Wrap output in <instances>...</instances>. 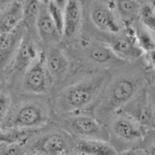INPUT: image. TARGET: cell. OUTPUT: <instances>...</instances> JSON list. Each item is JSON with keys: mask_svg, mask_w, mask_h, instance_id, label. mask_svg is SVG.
<instances>
[{"mask_svg": "<svg viewBox=\"0 0 155 155\" xmlns=\"http://www.w3.org/2000/svg\"><path fill=\"white\" fill-rule=\"evenodd\" d=\"M148 83V73L142 58L137 61L111 69L110 79L92 112L106 125L115 113L124 109Z\"/></svg>", "mask_w": 155, "mask_h": 155, "instance_id": "cell-1", "label": "cell"}, {"mask_svg": "<svg viewBox=\"0 0 155 155\" xmlns=\"http://www.w3.org/2000/svg\"><path fill=\"white\" fill-rule=\"evenodd\" d=\"M110 75L111 70L73 73L50 95L54 115L84 110L92 111Z\"/></svg>", "mask_w": 155, "mask_h": 155, "instance_id": "cell-2", "label": "cell"}, {"mask_svg": "<svg viewBox=\"0 0 155 155\" xmlns=\"http://www.w3.org/2000/svg\"><path fill=\"white\" fill-rule=\"evenodd\" d=\"M62 45L76 71L111 70L128 64L121 60L108 44L85 33H81L74 42Z\"/></svg>", "mask_w": 155, "mask_h": 155, "instance_id": "cell-3", "label": "cell"}, {"mask_svg": "<svg viewBox=\"0 0 155 155\" xmlns=\"http://www.w3.org/2000/svg\"><path fill=\"white\" fill-rule=\"evenodd\" d=\"M54 113L50 96L14 95L10 110L1 120V129L38 130L52 122Z\"/></svg>", "mask_w": 155, "mask_h": 155, "instance_id": "cell-4", "label": "cell"}, {"mask_svg": "<svg viewBox=\"0 0 155 155\" xmlns=\"http://www.w3.org/2000/svg\"><path fill=\"white\" fill-rule=\"evenodd\" d=\"M74 138L51 122L36 130L24 146L36 155H74Z\"/></svg>", "mask_w": 155, "mask_h": 155, "instance_id": "cell-5", "label": "cell"}, {"mask_svg": "<svg viewBox=\"0 0 155 155\" xmlns=\"http://www.w3.org/2000/svg\"><path fill=\"white\" fill-rule=\"evenodd\" d=\"M52 123L74 139H99L109 142L107 126L101 123L91 110L54 115Z\"/></svg>", "mask_w": 155, "mask_h": 155, "instance_id": "cell-6", "label": "cell"}, {"mask_svg": "<svg viewBox=\"0 0 155 155\" xmlns=\"http://www.w3.org/2000/svg\"><path fill=\"white\" fill-rule=\"evenodd\" d=\"M106 126L109 142L117 151L121 147L124 151L138 148V145L145 142L149 133L146 127L123 110L115 113L107 120Z\"/></svg>", "mask_w": 155, "mask_h": 155, "instance_id": "cell-7", "label": "cell"}, {"mask_svg": "<svg viewBox=\"0 0 155 155\" xmlns=\"http://www.w3.org/2000/svg\"><path fill=\"white\" fill-rule=\"evenodd\" d=\"M42 51L39 41L27 30L11 63L2 71V86L13 92L21 77Z\"/></svg>", "mask_w": 155, "mask_h": 155, "instance_id": "cell-8", "label": "cell"}, {"mask_svg": "<svg viewBox=\"0 0 155 155\" xmlns=\"http://www.w3.org/2000/svg\"><path fill=\"white\" fill-rule=\"evenodd\" d=\"M54 88L52 79L45 65V54L42 49L37 59L21 77L13 94L50 96Z\"/></svg>", "mask_w": 155, "mask_h": 155, "instance_id": "cell-9", "label": "cell"}, {"mask_svg": "<svg viewBox=\"0 0 155 155\" xmlns=\"http://www.w3.org/2000/svg\"><path fill=\"white\" fill-rule=\"evenodd\" d=\"M92 28H83L82 32L94 37L113 36L122 31L124 26L120 20L116 9L101 2L93 3L89 11Z\"/></svg>", "mask_w": 155, "mask_h": 155, "instance_id": "cell-10", "label": "cell"}, {"mask_svg": "<svg viewBox=\"0 0 155 155\" xmlns=\"http://www.w3.org/2000/svg\"><path fill=\"white\" fill-rule=\"evenodd\" d=\"M100 40L108 44L114 52L127 63L140 60L144 52L136 41L132 25L125 26L122 31L113 36H103Z\"/></svg>", "mask_w": 155, "mask_h": 155, "instance_id": "cell-11", "label": "cell"}, {"mask_svg": "<svg viewBox=\"0 0 155 155\" xmlns=\"http://www.w3.org/2000/svg\"><path fill=\"white\" fill-rule=\"evenodd\" d=\"M43 50L45 65L52 79L54 90L63 84L73 74L74 66L62 43Z\"/></svg>", "mask_w": 155, "mask_h": 155, "instance_id": "cell-12", "label": "cell"}, {"mask_svg": "<svg viewBox=\"0 0 155 155\" xmlns=\"http://www.w3.org/2000/svg\"><path fill=\"white\" fill-rule=\"evenodd\" d=\"M122 110L139 121L149 131L155 130V109L148 98L147 87Z\"/></svg>", "mask_w": 155, "mask_h": 155, "instance_id": "cell-13", "label": "cell"}, {"mask_svg": "<svg viewBox=\"0 0 155 155\" xmlns=\"http://www.w3.org/2000/svg\"><path fill=\"white\" fill-rule=\"evenodd\" d=\"M36 31L42 49L59 45L63 42V36L51 18L48 7L45 5H41L36 21Z\"/></svg>", "mask_w": 155, "mask_h": 155, "instance_id": "cell-14", "label": "cell"}, {"mask_svg": "<svg viewBox=\"0 0 155 155\" xmlns=\"http://www.w3.org/2000/svg\"><path fill=\"white\" fill-rule=\"evenodd\" d=\"M63 41L70 43L77 40L83 29V8L79 0H68L64 9Z\"/></svg>", "mask_w": 155, "mask_h": 155, "instance_id": "cell-15", "label": "cell"}, {"mask_svg": "<svg viewBox=\"0 0 155 155\" xmlns=\"http://www.w3.org/2000/svg\"><path fill=\"white\" fill-rule=\"evenodd\" d=\"M26 32L27 28L22 22L15 30L0 33L1 71L5 69L15 57Z\"/></svg>", "mask_w": 155, "mask_h": 155, "instance_id": "cell-16", "label": "cell"}, {"mask_svg": "<svg viewBox=\"0 0 155 155\" xmlns=\"http://www.w3.org/2000/svg\"><path fill=\"white\" fill-rule=\"evenodd\" d=\"M24 4L18 0L8 2L0 14V33L15 30L24 21Z\"/></svg>", "mask_w": 155, "mask_h": 155, "instance_id": "cell-17", "label": "cell"}, {"mask_svg": "<svg viewBox=\"0 0 155 155\" xmlns=\"http://www.w3.org/2000/svg\"><path fill=\"white\" fill-rule=\"evenodd\" d=\"M74 150L85 155H118L110 142L99 139H74Z\"/></svg>", "mask_w": 155, "mask_h": 155, "instance_id": "cell-18", "label": "cell"}, {"mask_svg": "<svg viewBox=\"0 0 155 155\" xmlns=\"http://www.w3.org/2000/svg\"><path fill=\"white\" fill-rule=\"evenodd\" d=\"M142 4L137 0H116L114 7L123 25L130 26L139 19Z\"/></svg>", "mask_w": 155, "mask_h": 155, "instance_id": "cell-19", "label": "cell"}, {"mask_svg": "<svg viewBox=\"0 0 155 155\" xmlns=\"http://www.w3.org/2000/svg\"><path fill=\"white\" fill-rule=\"evenodd\" d=\"M36 130L21 128L1 129V144L24 145Z\"/></svg>", "mask_w": 155, "mask_h": 155, "instance_id": "cell-20", "label": "cell"}, {"mask_svg": "<svg viewBox=\"0 0 155 155\" xmlns=\"http://www.w3.org/2000/svg\"><path fill=\"white\" fill-rule=\"evenodd\" d=\"M41 5L42 3L40 0H26L24 5V17L23 23L25 25L27 31L32 36H34L38 41L39 39L36 31V21H37Z\"/></svg>", "mask_w": 155, "mask_h": 155, "instance_id": "cell-21", "label": "cell"}, {"mask_svg": "<svg viewBox=\"0 0 155 155\" xmlns=\"http://www.w3.org/2000/svg\"><path fill=\"white\" fill-rule=\"evenodd\" d=\"M138 45L144 54L155 49V34L145 27L139 19L132 24Z\"/></svg>", "mask_w": 155, "mask_h": 155, "instance_id": "cell-22", "label": "cell"}, {"mask_svg": "<svg viewBox=\"0 0 155 155\" xmlns=\"http://www.w3.org/2000/svg\"><path fill=\"white\" fill-rule=\"evenodd\" d=\"M139 21L155 34V11L151 4H143L139 15Z\"/></svg>", "mask_w": 155, "mask_h": 155, "instance_id": "cell-23", "label": "cell"}, {"mask_svg": "<svg viewBox=\"0 0 155 155\" xmlns=\"http://www.w3.org/2000/svg\"><path fill=\"white\" fill-rule=\"evenodd\" d=\"M14 94L8 88L2 86L0 92V121L2 120L12 107Z\"/></svg>", "mask_w": 155, "mask_h": 155, "instance_id": "cell-24", "label": "cell"}, {"mask_svg": "<svg viewBox=\"0 0 155 155\" xmlns=\"http://www.w3.org/2000/svg\"><path fill=\"white\" fill-rule=\"evenodd\" d=\"M47 7L58 30L63 36L64 27V11L62 10L53 0L47 5Z\"/></svg>", "mask_w": 155, "mask_h": 155, "instance_id": "cell-25", "label": "cell"}, {"mask_svg": "<svg viewBox=\"0 0 155 155\" xmlns=\"http://www.w3.org/2000/svg\"><path fill=\"white\" fill-rule=\"evenodd\" d=\"M118 155H147L145 150L140 149L139 148H130V149L125 150V151H120Z\"/></svg>", "mask_w": 155, "mask_h": 155, "instance_id": "cell-26", "label": "cell"}, {"mask_svg": "<svg viewBox=\"0 0 155 155\" xmlns=\"http://www.w3.org/2000/svg\"><path fill=\"white\" fill-rule=\"evenodd\" d=\"M147 155H155V142H151L145 149Z\"/></svg>", "mask_w": 155, "mask_h": 155, "instance_id": "cell-27", "label": "cell"}, {"mask_svg": "<svg viewBox=\"0 0 155 155\" xmlns=\"http://www.w3.org/2000/svg\"><path fill=\"white\" fill-rule=\"evenodd\" d=\"M62 10L64 11L65 7H66L67 4H68V0H53Z\"/></svg>", "mask_w": 155, "mask_h": 155, "instance_id": "cell-28", "label": "cell"}, {"mask_svg": "<svg viewBox=\"0 0 155 155\" xmlns=\"http://www.w3.org/2000/svg\"><path fill=\"white\" fill-rule=\"evenodd\" d=\"M51 1H52V0H40L41 3H42V5H48Z\"/></svg>", "mask_w": 155, "mask_h": 155, "instance_id": "cell-29", "label": "cell"}, {"mask_svg": "<svg viewBox=\"0 0 155 155\" xmlns=\"http://www.w3.org/2000/svg\"><path fill=\"white\" fill-rule=\"evenodd\" d=\"M151 6L153 7V8H154V10L155 11V0H151Z\"/></svg>", "mask_w": 155, "mask_h": 155, "instance_id": "cell-30", "label": "cell"}, {"mask_svg": "<svg viewBox=\"0 0 155 155\" xmlns=\"http://www.w3.org/2000/svg\"><path fill=\"white\" fill-rule=\"evenodd\" d=\"M27 150V149H26ZM25 155H36V154H33V153H31V152H30V151H28L27 150V151H26V154Z\"/></svg>", "mask_w": 155, "mask_h": 155, "instance_id": "cell-31", "label": "cell"}, {"mask_svg": "<svg viewBox=\"0 0 155 155\" xmlns=\"http://www.w3.org/2000/svg\"><path fill=\"white\" fill-rule=\"evenodd\" d=\"M137 1H138V2H139L142 3V4L143 5V2H145L148 1V0H137Z\"/></svg>", "mask_w": 155, "mask_h": 155, "instance_id": "cell-32", "label": "cell"}]
</instances>
